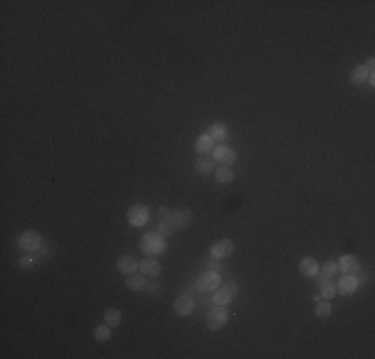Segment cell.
Here are the masks:
<instances>
[{
	"label": "cell",
	"mask_w": 375,
	"mask_h": 359,
	"mask_svg": "<svg viewBox=\"0 0 375 359\" xmlns=\"http://www.w3.org/2000/svg\"><path fill=\"white\" fill-rule=\"evenodd\" d=\"M140 248L148 256H158V254H162L166 250V242H164V238L158 232H150V234H146L140 240Z\"/></svg>",
	"instance_id": "obj_1"
},
{
	"label": "cell",
	"mask_w": 375,
	"mask_h": 359,
	"mask_svg": "<svg viewBox=\"0 0 375 359\" xmlns=\"http://www.w3.org/2000/svg\"><path fill=\"white\" fill-rule=\"evenodd\" d=\"M337 269H341L343 273L355 277L357 283L365 279V271L361 268V264L355 260V256H341V258H339V264H337Z\"/></svg>",
	"instance_id": "obj_2"
},
{
	"label": "cell",
	"mask_w": 375,
	"mask_h": 359,
	"mask_svg": "<svg viewBox=\"0 0 375 359\" xmlns=\"http://www.w3.org/2000/svg\"><path fill=\"white\" fill-rule=\"evenodd\" d=\"M218 287H220V273H218V271H210V269H206V271L198 277V281H196V289H198L200 293L216 291Z\"/></svg>",
	"instance_id": "obj_3"
},
{
	"label": "cell",
	"mask_w": 375,
	"mask_h": 359,
	"mask_svg": "<svg viewBox=\"0 0 375 359\" xmlns=\"http://www.w3.org/2000/svg\"><path fill=\"white\" fill-rule=\"evenodd\" d=\"M168 222L172 224L174 230H186V228H190V224L194 222V212H192L190 208L176 210V212H172V216L168 218Z\"/></svg>",
	"instance_id": "obj_4"
},
{
	"label": "cell",
	"mask_w": 375,
	"mask_h": 359,
	"mask_svg": "<svg viewBox=\"0 0 375 359\" xmlns=\"http://www.w3.org/2000/svg\"><path fill=\"white\" fill-rule=\"evenodd\" d=\"M225 323H227V311H225L222 305H216V307H212V309L208 311V315H206V325H208V329H212V331L222 329Z\"/></svg>",
	"instance_id": "obj_5"
},
{
	"label": "cell",
	"mask_w": 375,
	"mask_h": 359,
	"mask_svg": "<svg viewBox=\"0 0 375 359\" xmlns=\"http://www.w3.org/2000/svg\"><path fill=\"white\" fill-rule=\"evenodd\" d=\"M40 244H42V236H40L38 232H32V230L24 232V234L18 238V246H20L22 250H26V252H36V250H40Z\"/></svg>",
	"instance_id": "obj_6"
},
{
	"label": "cell",
	"mask_w": 375,
	"mask_h": 359,
	"mask_svg": "<svg viewBox=\"0 0 375 359\" xmlns=\"http://www.w3.org/2000/svg\"><path fill=\"white\" fill-rule=\"evenodd\" d=\"M128 222L132 224V226H144L146 222H148V218H150V212H148V208L146 206H142V204H134L130 210H128Z\"/></svg>",
	"instance_id": "obj_7"
},
{
	"label": "cell",
	"mask_w": 375,
	"mask_h": 359,
	"mask_svg": "<svg viewBox=\"0 0 375 359\" xmlns=\"http://www.w3.org/2000/svg\"><path fill=\"white\" fill-rule=\"evenodd\" d=\"M212 158H214V162H220V164H224V166H229V164L235 162V152H233L231 148L224 146V144H220V146H214Z\"/></svg>",
	"instance_id": "obj_8"
},
{
	"label": "cell",
	"mask_w": 375,
	"mask_h": 359,
	"mask_svg": "<svg viewBox=\"0 0 375 359\" xmlns=\"http://www.w3.org/2000/svg\"><path fill=\"white\" fill-rule=\"evenodd\" d=\"M174 309H176L178 315H190V313L194 311V299H192L188 293H184V295H180V297L174 301Z\"/></svg>",
	"instance_id": "obj_9"
},
{
	"label": "cell",
	"mask_w": 375,
	"mask_h": 359,
	"mask_svg": "<svg viewBox=\"0 0 375 359\" xmlns=\"http://www.w3.org/2000/svg\"><path fill=\"white\" fill-rule=\"evenodd\" d=\"M210 254L216 256V258H220V260L231 256V254H233V242H231V240H220V242H216V244L212 246Z\"/></svg>",
	"instance_id": "obj_10"
},
{
	"label": "cell",
	"mask_w": 375,
	"mask_h": 359,
	"mask_svg": "<svg viewBox=\"0 0 375 359\" xmlns=\"http://www.w3.org/2000/svg\"><path fill=\"white\" fill-rule=\"evenodd\" d=\"M194 168H196V172H198V174H202V176H208V174H212V172H214V168H216V162H214V158H208V156H200V158L196 160Z\"/></svg>",
	"instance_id": "obj_11"
},
{
	"label": "cell",
	"mask_w": 375,
	"mask_h": 359,
	"mask_svg": "<svg viewBox=\"0 0 375 359\" xmlns=\"http://www.w3.org/2000/svg\"><path fill=\"white\" fill-rule=\"evenodd\" d=\"M355 289H357V281H355V277H351L347 273L337 283V291L343 293V295H351V293H355Z\"/></svg>",
	"instance_id": "obj_12"
},
{
	"label": "cell",
	"mask_w": 375,
	"mask_h": 359,
	"mask_svg": "<svg viewBox=\"0 0 375 359\" xmlns=\"http://www.w3.org/2000/svg\"><path fill=\"white\" fill-rule=\"evenodd\" d=\"M146 275H138L136 271L132 273V275H128L126 277V287L130 289V291H142V289H146Z\"/></svg>",
	"instance_id": "obj_13"
},
{
	"label": "cell",
	"mask_w": 375,
	"mask_h": 359,
	"mask_svg": "<svg viewBox=\"0 0 375 359\" xmlns=\"http://www.w3.org/2000/svg\"><path fill=\"white\" fill-rule=\"evenodd\" d=\"M118 271H122V273H134V271H138V268H140V264L132 258V256H122V258H118Z\"/></svg>",
	"instance_id": "obj_14"
},
{
	"label": "cell",
	"mask_w": 375,
	"mask_h": 359,
	"mask_svg": "<svg viewBox=\"0 0 375 359\" xmlns=\"http://www.w3.org/2000/svg\"><path fill=\"white\" fill-rule=\"evenodd\" d=\"M233 291L227 287V285H224L220 291H216L214 293V297H212V301L216 303V305H222V307H225V305H229L231 303V299H233Z\"/></svg>",
	"instance_id": "obj_15"
},
{
	"label": "cell",
	"mask_w": 375,
	"mask_h": 359,
	"mask_svg": "<svg viewBox=\"0 0 375 359\" xmlns=\"http://www.w3.org/2000/svg\"><path fill=\"white\" fill-rule=\"evenodd\" d=\"M300 273L305 277H315V273H319V266L313 258H303L300 262Z\"/></svg>",
	"instance_id": "obj_16"
},
{
	"label": "cell",
	"mask_w": 375,
	"mask_h": 359,
	"mask_svg": "<svg viewBox=\"0 0 375 359\" xmlns=\"http://www.w3.org/2000/svg\"><path fill=\"white\" fill-rule=\"evenodd\" d=\"M196 150H198L200 156H206L208 152H212V150H214V140H212V136H210V134H202V136L196 140Z\"/></svg>",
	"instance_id": "obj_17"
},
{
	"label": "cell",
	"mask_w": 375,
	"mask_h": 359,
	"mask_svg": "<svg viewBox=\"0 0 375 359\" xmlns=\"http://www.w3.org/2000/svg\"><path fill=\"white\" fill-rule=\"evenodd\" d=\"M140 271H142L144 275L156 277V275L162 271V264H160L158 260H144V262L140 264Z\"/></svg>",
	"instance_id": "obj_18"
},
{
	"label": "cell",
	"mask_w": 375,
	"mask_h": 359,
	"mask_svg": "<svg viewBox=\"0 0 375 359\" xmlns=\"http://www.w3.org/2000/svg\"><path fill=\"white\" fill-rule=\"evenodd\" d=\"M104 321H106L110 327H118V325L122 323V311H120V309H116V307L108 309V311L104 313Z\"/></svg>",
	"instance_id": "obj_19"
},
{
	"label": "cell",
	"mask_w": 375,
	"mask_h": 359,
	"mask_svg": "<svg viewBox=\"0 0 375 359\" xmlns=\"http://www.w3.org/2000/svg\"><path fill=\"white\" fill-rule=\"evenodd\" d=\"M233 178H235V172L231 170V166H220L218 172H216V180L220 184H229Z\"/></svg>",
	"instance_id": "obj_20"
},
{
	"label": "cell",
	"mask_w": 375,
	"mask_h": 359,
	"mask_svg": "<svg viewBox=\"0 0 375 359\" xmlns=\"http://www.w3.org/2000/svg\"><path fill=\"white\" fill-rule=\"evenodd\" d=\"M331 311H333V307H331L329 301H325V299L315 301V315H317V317H329Z\"/></svg>",
	"instance_id": "obj_21"
},
{
	"label": "cell",
	"mask_w": 375,
	"mask_h": 359,
	"mask_svg": "<svg viewBox=\"0 0 375 359\" xmlns=\"http://www.w3.org/2000/svg\"><path fill=\"white\" fill-rule=\"evenodd\" d=\"M112 337V327L106 323V325H98L94 329V339L96 341H108Z\"/></svg>",
	"instance_id": "obj_22"
},
{
	"label": "cell",
	"mask_w": 375,
	"mask_h": 359,
	"mask_svg": "<svg viewBox=\"0 0 375 359\" xmlns=\"http://www.w3.org/2000/svg\"><path fill=\"white\" fill-rule=\"evenodd\" d=\"M208 132H210L212 140H220V142H222L225 136H227V126H225V124H214Z\"/></svg>",
	"instance_id": "obj_23"
},
{
	"label": "cell",
	"mask_w": 375,
	"mask_h": 359,
	"mask_svg": "<svg viewBox=\"0 0 375 359\" xmlns=\"http://www.w3.org/2000/svg\"><path fill=\"white\" fill-rule=\"evenodd\" d=\"M319 289H321V291H319L321 299H331V297L337 293V287L331 283V279H329V281H325L323 285H319Z\"/></svg>",
	"instance_id": "obj_24"
},
{
	"label": "cell",
	"mask_w": 375,
	"mask_h": 359,
	"mask_svg": "<svg viewBox=\"0 0 375 359\" xmlns=\"http://www.w3.org/2000/svg\"><path fill=\"white\" fill-rule=\"evenodd\" d=\"M206 269H210V271H218V273H220V271L224 269V264L220 262V258H216V256L210 254V258L206 260Z\"/></svg>",
	"instance_id": "obj_25"
},
{
	"label": "cell",
	"mask_w": 375,
	"mask_h": 359,
	"mask_svg": "<svg viewBox=\"0 0 375 359\" xmlns=\"http://www.w3.org/2000/svg\"><path fill=\"white\" fill-rule=\"evenodd\" d=\"M172 230H174V228H172V224H170L168 220H162L156 232H158V234H160V236L164 238V236H168V234H172Z\"/></svg>",
	"instance_id": "obj_26"
},
{
	"label": "cell",
	"mask_w": 375,
	"mask_h": 359,
	"mask_svg": "<svg viewBox=\"0 0 375 359\" xmlns=\"http://www.w3.org/2000/svg\"><path fill=\"white\" fill-rule=\"evenodd\" d=\"M335 271H337V264H333V262H325V264L321 266V273L327 275V277L335 275Z\"/></svg>",
	"instance_id": "obj_27"
},
{
	"label": "cell",
	"mask_w": 375,
	"mask_h": 359,
	"mask_svg": "<svg viewBox=\"0 0 375 359\" xmlns=\"http://www.w3.org/2000/svg\"><path fill=\"white\" fill-rule=\"evenodd\" d=\"M34 260H36V258H32V256H24V258L18 262V266H20L22 269L32 268V266H34Z\"/></svg>",
	"instance_id": "obj_28"
},
{
	"label": "cell",
	"mask_w": 375,
	"mask_h": 359,
	"mask_svg": "<svg viewBox=\"0 0 375 359\" xmlns=\"http://www.w3.org/2000/svg\"><path fill=\"white\" fill-rule=\"evenodd\" d=\"M158 214H160V218H162V220H168V218L172 216V210H170V208H166V206H162Z\"/></svg>",
	"instance_id": "obj_29"
},
{
	"label": "cell",
	"mask_w": 375,
	"mask_h": 359,
	"mask_svg": "<svg viewBox=\"0 0 375 359\" xmlns=\"http://www.w3.org/2000/svg\"><path fill=\"white\" fill-rule=\"evenodd\" d=\"M148 289H150V293H158V289H160V285L158 283H150V285H146Z\"/></svg>",
	"instance_id": "obj_30"
}]
</instances>
